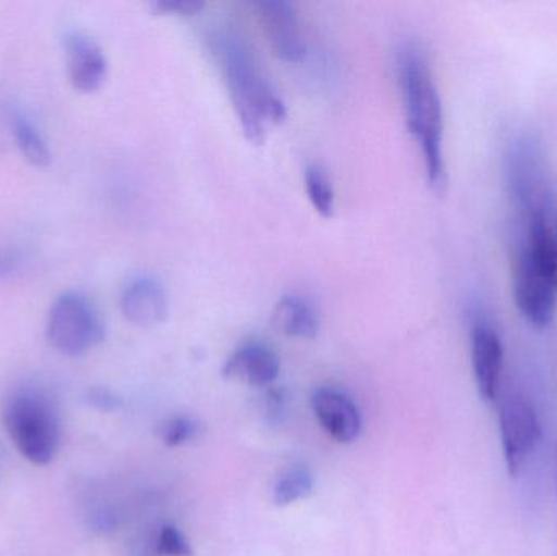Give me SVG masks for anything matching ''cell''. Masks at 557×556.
Masks as SVG:
<instances>
[{"mask_svg":"<svg viewBox=\"0 0 557 556\" xmlns=\"http://www.w3.org/2000/svg\"><path fill=\"white\" fill-rule=\"evenodd\" d=\"M273 325L277 332L290 338L311 339L318 335L320 319L307 299L288 294L281 297L274 306Z\"/></svg>","mask_w":557,"mask_h":556,"instance_id":"obj_15","label":"cell"},{"mask_svg":"<svg viewBox=\"0 0 557 556\" xmlns=\"http://www.w3.org/2000/svg\"><path fill=\"white\" fill-rule=\"evenodd\" d=\"M255 7L274 54L290 64L304 61L307 42L294 3L287 0H260Z\"/></svg>","mask_w":557,"mask_h":556,"instance_id":"obj_9","label":"cell"},{"mask_svg":"<svg viewBox=\"0 0 557 556\" xmlns=\"http://www.w3.org/2000/svg\"><path fill=\"white\" fill-rule=\"evenodd\" d=\"M305 191L318 214L330 219L334 214V189L323 166L310 163L304 172Z\"/></svg>","mask_w":557,"mask_h":556,"instance_id":"obj_18","label":"cell"},{"mask_svg":"<svg viewBox=\"0 0 557 556\" xmlns=\"http://www.w3.org/2000/svg\"><path fill=\"white\" fill-rule=\"evenodd\" d=\"M471 366L478 394L486 404L499 400L504 372V346L493 323L476 312L470 332Z\"/></svg>","mask_w":557,"mask_h":556,"instance_id":"obj_8","label":"cell"},{"mask_svg":"<svg viewBox=\"0 0 557 556\" xmlns=\"http://www.w3.org/2000/svg\"><path fill=\"white\" fill-rule=\"evenodd\" d=\"M23 257L20 251L7 250L0 254V277L12 276L22 267Z\"/></svg>","mask_w":557,"mask_h":556,"instance_id":"obj_24","label":"cell"},{"mask_svg":"<svg viewBox=\"0 0 557 556\" xmlns=\"http://www.w3.org/2000/svg\"><path fill=\"white\" fill-rule=\"evenodd\" d=\"M513 299L523 319L535 329H548L555 320L557 289L523 245L513 270Z\"/></svg>","mask_w":557,"mask_h":556,"instance_id":"obj_7","label":"cell"},{"mask_svg":"<svg viewBox=\"0 0 557 556\" xmlns=\"http://www.w3.org/2000/svg\"><path fill=\"white\" fill-rule=\"evenodd\" d=\"M10 126L22 156L33 166L46 169L51 163L52 153L36 124L25 113L15 110L10 114Z\"/></svg>","mask_w":557,"mask_h":556,"instance_id":"obj_16","label":"cell"},{"mask_svg":"<svg viewBox=\"0 0 557 556\" xmlns=\"http://www.w3.org/2000/svg\"><path fill=\"white\" fill-rule=\"evenodd\" d=\"M311 408L324 433L339 444H352L362 433V415L352 398L333 387H320L311 395Z\"/></svg>","mask_w":557,"mask_h":556,"instance_id":"obj_10","label":"cell"},{"mask_svg":"<svg viewBox=\"0 0 557 556\" xmlns=\"http://www.w3.org/2000/svg\"><path fill=\"white\" fill-rule=\"evenodd\" d=\"M149 7L159 15L193 16L205 10L206 2L202 0H156V2H150Z\"/></svg>","mask_w":557,"mask_h":556,"instance_id":"obj_21","label":"cell"},{"mask_svg":"<svg viewBox=\"0 0 557 556\" xmlns=\"http://www.w3.org/2000/svg\"><path fill=\"white\" fill-rule=\"evenodd\" d=\"M153 552L160 556H193L191 544L175 526H162L153 538Z\"/></svg>","mask_w":557,"mask_h":556,"instance_id":"obj_20","label":"cell"},{"mask_svg":"<svg viewBox=\"0 0 557 556\" xmlns=\"http://www.w3.org/2000/svg\"><path fill=\"white\" fill-rule=\"evenodd\" d=\"M124 319L140 329H152L169 316V296L162 284L150 276L134 277L121 296Z\"/></svg>","mask_w":557,"mask_h":556,"instance_id":"obj_12","label":"cell"},{"mask_svg":"<svg viewBox=\"0 0 557 556\" xmlns=\"http://www.w3.org/2000/svg\"><path fill=\"white\" fill-rule=\"evenodd\" d=\"M504 172L507 191L523 221H529L539 212L556 209L545 150L539 137L520 134L510 140Z\"/></svg>","mask_w":557,"mask_h":556,"instance_id":"obj_4","label":"cell"},{"mask_svg":"<svg viewBox=\"0 0 557 556\" xmlns=\"http://www.w3.org/2000/svg\"><path fill=\"white\" fill-rule=\"evenodd\" d=\"M211 42L245 137L251 144H263L268 127L282 123L287 116L281 95L237 32L222 29L212 36Z\"/></svg>","mask_w":557,"mask_h":556,"instance_id":"obj_1","label":"cell"},{"mask_svg":"<svg viewBox=\"0 0 557 556\" xmlns=\"http://www.w3.org/2000/svg\"><path fill=\"white\" fill-rule=\"evenodd\" d=\"M288 397L282 388H270L264 395L261 411L264 413L268 423L281 424L287 417Z\"/></svg>","mask_w":557,"mask_h":556,"instance_id":"obj_22","label":"cell"},{"mask_svg":"<svg viewBox=\"0 0 557 556\" xmlns=\"http://www.w3.org/2000/svg\"><path fill=\"white\" fill-rule=\"evenodd\" d=\"M46 338L55 351L78 358L103 342L104 323L88 297L67 291L49 309Z\"/></svg>","mask_w":557,"mask_h":556,"instance_id":"obj_5","label":"cell"},{"mask_svg":"<svg viewBox=\"0 0 557 556\" xmlns=\"http://www.w3.org/2000/svg\"><path fill=\"white\" fill-rule=\"evenodd\" d=\"M278 372L281 359L263 343H247L235 349L222 368L225 379L244 382L251 387H270L276 382Z\"/></svg>","mask_w":557,"mask_h":556,"instance_id":"obj_13","label":"cell"},{"mask_svg":"<svg viewBox=\"0 0 557 556\" xmlns=\"http://www.w3.org/2000/svg\"><path fill=\"white\" fill-rule=\"evenodd\" d=\"M314 477L307 466L288 467L277 477L273 486V502L278 508L294 505V503L307 499L313 493Z\"/></svg>","mask_w":557,"mask_h":556,"instance_id":"obj_17","label":"cell"},{"mask_svg":"<svg viewBox=\"0 0 557 556\" xmlns=\"http://www.w3.org/2000/svg\"><path fill=\"white\" fill-rule=\"evenodd\" d=\"M69 78L84 94L100 90L108 77V61L103 49L90 36L69 32L64 39Z\"/></svg>","mask_w":557,"mask_h":556,"instance_id":"obj_11","label":"cell"},{"mask_svg":"<svg viewBox=\"0 0 557 556\" xmlns=\"http://www.w3.org/2000/svg\"><path fill=\"white\" fill-rule=\"evenodd\" d=\"M399 87L406 123L424 159L425 176L434 193L447 188L444 153V108L424 49L406 42L398 51Z\"/></svg>","mask_w":557,"mask_h":556,"instance_id":"obj_2","label":"cell"},{"mask_svg":"<svg viewBox=\"0 0 557 556\" xmlns=\"http://www.w3.org/2000/svg\"><path fill=\"white\" fill-rule=\"evenodd\" d=\"M523 247L530 251L536 267L557 289V211L539 212L527 221Z\"/></svg>","mask_w":557,"mask_h":556,"instance_id":"obj_14","label":"cell"},{"mask_svg":"<svg viewBox=\"0 0 557 556\" xmlns=\"http://www.w3.org/2000/svg\"><path fill=\"white\" fill-rule=\"evenodd\" d=\"M556 490H557V457H556Z\"/></svg>","mask_w":557,"mask_h":556,"instance_id":"obj_25","label":"cell"},{"mask_svg":"<svg viewBox=\"0 0 557 556\" xmlns=\"http://www.w3.org/2000/svg\"><path fill=\"white\" fill-rule=\"evenodd\" d=\"M3 428L15 449L35 466H48L61 446L54 398L35 385L15 388L3 401Z\"/></svg>","mask_w":557,"mask_h":556,"instance_id":"obj_3","label":"cell"},{"mask_svg":"<svg viewBox=\"0 0 557 556\" xmlns=\"http://www.w3.org/2000/svg\"><path fill=\"white\" fill-rule=\"evenodd\" d=\"M499 433L507 472L516 477L542 440V424L532 401L509 394L499 401Z\"/></svg>","mask_w":557,"mask_h":556,"instance_id":"obj_6","label":"cell"},{"mask_svg":"<svg viewBox=\"0 0 557 556\" xmlns=\"http://www.w3.org/2000/svg\"><path fill=\"white\" fill-rule=\"evenodd\" d=\"M85 400H87L91 408L104 411V413H111V411L120 410L123 407V400L113 391L104 387H91L87 392Z\"/></svg>","mask_w":557,"mask_h":556,"instance_id":"obj_23","label":"cell"},{"mask_svg":"<svg viewBox=\"0 0 557 556\" xmlns=\"http://www.w3.org/2000/svg\"><path fill=\"white\" fill-rule=\"evenodd\" d=\"M201 434V423L189 415H176L160 424L159 437L166 447L176 449Z\"/></svg>","mask_w":557,"mask_h":556,"instance_id":"obj_19","label":"cell"}]
</instances>
